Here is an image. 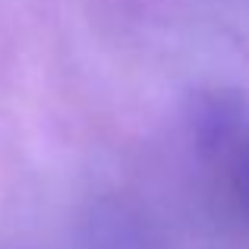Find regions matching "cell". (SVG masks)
<instances>
[{"instance_id": "obj_1", "label": "cell", "mask_w": 249, "mask_h": 249, "mask_svg": "<svg viewBox=\"0 0 249 249\" xmlns=\"http://www.w3.org/2000/svg\"><path fill=\"white\" fill-rule=\"evenodd\" d=\"M193 133L214 189L249 233V107L231 95H208L196 104Z\"/></svg>"}]
</instances>
